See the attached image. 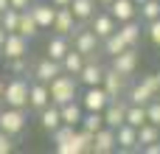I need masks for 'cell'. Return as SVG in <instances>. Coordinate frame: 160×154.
<instances>
[{
	"instance_id": "obj_31",
	"label": "cell",
	"mask_w": 160,
	"mask_h": 154,
	"mask_svg": "<svg viewBox=\"0 0 160 154\" xmlns=\"http://www.w3.org/2000/svg\"><path fill=\"white\" fill-rule=\"evenodd\" d=\"M138 14H141L143 22L158 20L160 17V0H143V3H138Z\"/></svg>"
},
{
	"instance_id": "obj_4",
	"label": "cell",
	"mask_w": 160,
	"mask_h": 154,
	"mask_svg": "<svg viewBox=\"0 0 160 154\" xmlns=\"http://www.w3.org/2000/svg\"><path fill=\"white\" fill-rule=\"evenodd\" d=\"M73 48L84 56V59H96V53L101 51V39L90 31V28H79L73 34Z\"/></svg>"
},
{
	"instance_id": "obj_14",
	"label": "cell",
	"mask_w": 160,
	"mask_h": 154,
	"mask_svg": "<svg viewBox=\"0 0 160 154\" xmlns=\"http://www.w3.org/2000/svg\"><path fill=\"white\" fill-rule=\"evenodd\" d=\"M101 76H104V67H101L96 59H87V62L82 65V70L76 73L79 84H84V87H96V84H101Z\"/></svg>"
},
{
	"instance_id": "obj_19",
	"label": "cell",
	"mask_w": 160,
	"mask_h": 154,
	"mask_svg": "<svg viewBox=\"0 0 160 154\" xmlns=\"http://www.w3.org/2000/svg\"><path fill=\"white\" fill-rule=\"evenodd\" d=\"M110 14L115 17V22H127V20H135L138 17V6L132 0H112L110 6Z\"/></svg>"
},
{
	"instance_id": "obj_21",
	"label": "cell",
	"mask_w": 160,
	"mask_h": 154,
	"mask_svg": "<svg viewBox=\"0 0 160 154\" xmlns=\"http://www.w3.org/2000/svg\"><path fill=\"white\" fill-rule=\"evenodd\" d=\"M118 34L124 36V42L129 45V48H135L138 42H141V22H138V17L135 20H127V22H118Z\"/></svg>"
},
{
	"instance_id": "obj_41",
	"label": "cell",
	"mask_w": 160,
	"mask_h": 154,
	"mask_svg": "<svg viewBox=\"0 0 160 154\" xmlns=\"http://www.w3.org/2000/svg\"><path fill=\"white\" fill-rule=\"evenodd\" d=\"M96 3H98V6H104V8H107V6H110V3H112V0H96Z\"/></svg>"
},
{
	"instance_id": "obj_40",
	"label": "cell",
	"mask_w": 160,
	"mask_h": 154,
	"mask_svg": "<svg viewBox=\"0 0 160 154\" xmlns=\"http://www.w3.org/2000/svg\"><path fill=\"white\" fill-rule=\"evenodd\" d=\"M8 8V0H0V11H6Z\"/></svg>"
},
{
	"instance_id": "obj_37",
	"label": "cell",
	"mask_w": 160,
	"mask_h": 154,
	"mask_svg": "<svg viewBox=\"0 0 160 154\" xmlns=\"http://www.w3.org/2000/svg\"><path fill=\"white\" fill-rule=\"evenodd\" d=\"M141 152H143V154H160V140H155V143H146Z\"/></svg>"
},
{
	"instance_id": "obj_42",
	"label": "cell",
	"mask_w": 160,
	"mask_h": 154,
	"mask_svg": "<svg viewBox=\"0 0 160 154\" xmlns=\"http://www.w3.org/2000/svg\"><path fill=\"white\" fill-rule=\"evenodd\" d=\"M3 87H6V81L0 79V101H3Z\"/></svg>"
},
{
	"instance_id": "obj_32",
	"label": "cell",
	"mask_w": 160,
	"mask_h": 154,
	"mask_svg": "<svg viewBox=\"0 0 160 154\" xmlns=\"http://www.w3.org/2000/svg\"><path fill=\"white\" fill-rule=\"evenodd\" d=\"M17 20H20V11L17 8H6V11H0V25H3V31L8 34V31H17Z\"/></svg>"
},
{
	"instance_id": "obj_22",
	"label": "cell",
	"mask_w": 160,
	"mask_h": 154,
	"mask_svg": "<svg viewBox=\"0 0 160 154\" xmlns=\"http://www.w3.org/2000/svg\"><path fill=\"white\" fill-rule=\"evenodd\" d=\"M59 115H62V123H70V126H79V121H82L84 109H82L79 98H73V101H68V104H62V107H59Z\"/></svg>"
},
{
	"instance_id": "obj_29",
	"label": "cell",
	"mask_w": 160,
	"mask_h": 154,
	"mask_svg": "<svg viewBox=\"0 0 160 154\" xmlns=\"http://www.w3.org/2000/svg\"><path fill=\"white\" fill-rule=\"evenodd\" d=\"M79 126H82L84 132H93V135H96V132L104 126V115H101V112H90V109H84V115H82Z\"/></svg>"
},
{
	"instance_id": "obj_18",
	"label": "cell",
	"mask_w": 160,
	"mask_h": 154,
	"mask_svg": "<svg viewBox=\"0 0 160 154\" xmlns=\"http://www.w3.org/2000/svg\"><path fill=\"white\" fill-rule=\"evenodd\" d=\"M28 11H31L34 22H37V25H39V31H42V28H51L53 14H56V6L51 8V3H31V6H28Z\"/></svg>"
},
{
	"instance_id": "obj_24",
	"label": "cell",
	"mask_w": 160,
	"mask_h": 154,
	"mask_svg": "<svg viewBox=\"0 0 160 154\" xmlns=\"http://www.w3.org/2000/svg\"><path fill=\"white\" fill-rule=\"evenodd\" d=\"M39 123H42V129H45V132H53V129L62 123L59 107H56V104H48V107H42V109H39Z\"/></svg>"
},
{
	"instance_id": "obj_3",
	"label": "cell",
	"mask_w": 160,
	"mask_h": 154,
	"mask_svg": "<svg viewBox=\"0 0 160 154\" xmlns=\"http://www.w3.org/2000/svg\"><path fill=\"white\" fill-rule=\"evenodd\" d=\"M25 123H28V118H25V109H17V107H6V109L0 112V129H3L6 135H11V137L22 135Z\"/></svg>"
},
{
	"instance_id": "obj_10",
	"label": "cell",
	"mask_w": 160,
	"mask_h": 154,
	"mask_svg": "<svg viewBox=\"0 0 160 154\" xmlns=\"http://www.w3.org/2000/svg\"><path fill=\"white\" fill-rule=\"evenodd\" d=\"M101 87L110 98H124L127 93V76L115 73L112 67H104V76H101Z\"/></svg>"
},
{
	"instance_id": "obj_11",
	"label": "cell",
	"mask_w": 160,
	"mask_h": 154,
	"mask_svg": "<svg viewBox=\"0 0 160 154\" xmlns=\"http://www.w3.org/2000/svg\"><path fill=\"white\" fill-rule=\"evenodd\" d=\"M107 101H110V95L104 93L101 84H96V87H84V95L79 98L82 109H90V112H101V109L107 107Z\"/></svg>"
},
{
	"instance_id": "obj_15",
	"label": "cell",
	"mask_w": 160,
	"mask_h": 154,
	"mask_svg": "<svg viewBox=\"0 0 160 154\" xmlns=\"http://www.w3.org/2000/svg\"><path fill=\"white\" fill-rule=\"evenodd\" d=\"M48 104H51L48 84H42V81H37V79H34V84H28V109L39 112V109H42V107H48Z\"/></svg>"
},
{
	"instance_id": "obj_25",
	"label": "cell",
	"mask_w": 160,
	"mask_h": 154,
	"mask_svg": "<svg viewBox=\"0 0 160 154\" xmlns=\"http://www.w3.org/2000/svg\"><path fill=\"white\" fill-rule=\"evenodd\" d=\"M17 34H22V36H28V39H34L37 34H39V25L34 22V17H31V11L25 8V11H20V20H17Z\"/></svg>"
},
{
	"instance_id": "obj_46",
	"label": "cell",
	"mask_w": 160,
	"mask_h": 154,
	"mask_svg": "<svg viewBox=\"0 0 160 154\" xmlns=\"http://www.w3.org/2000/svg\"><path fill=\"white\" fill-rule=\"evenodd\" d=\"M158 79H160V70H158Z\"/></svg>"
},
{
	"instance_id": "obj_44",
	"label": "cell",
	"mask_w": 160,
	"mask_h": 154,
	"mask_svg": "<svg viewBox=\"0 0 160 154\" xmlns=\"http://www.w3.org/2000/svg\"><path fill=\"white\" fill-rule=\"evenodd\" d=\"M132 3H135V6H138V3H143V0H132Z\"/></svg>"
},
{
	"instance_id": "obj_12",
	"label": "cell",
	"mask_w": 160,
	"mask_h": 154,
	"mask_svg": "<svg viewBox=\"0 0 160 154\" xmlns=\"http://www.w3.org/2000/svg\"><path fill=\"white\" fill-rule=\"evenodd\" d=\"M90 31H93L98 39H104V36H110L112 31H118V22H115V17H112L110 11H96V14L90 17Z\"/></svg>"
},
{
	"instance_id": "obj_13",
	"label": "cell",
	"mask_w": 160,
	"mask_h": 154,
	"mask_svg": "<svg viewBox=\"0 0 160 154\" xmlns=\"http://www.w3.org/2000/svg\"><path fill=\"white\" fill-rule=\"evenodd\" d=\"M110 152H115V129H110V126H101V129L93 135L90 154H110Z\"/></svg>"
},
{
	"instance_id": "obj_5",
	"label": "cell",
	"mask_w": 160,
	"mask_h": 154,
	"mask_svg": "<svg viewBox=\"0 0 160 154\" xmlns=\"http://www.w3.org/2000/svg\"><path fill=\"white\" fill-rule=\"evenodd\" d=\"M152 98H158V73L155 76H143L132 90H129V104H149Z\"/></svg>"
},
{
	"instance_id": "obj_38",
	"label": "cell",
	"mask_w": 160,
	"mask_h": 154,
	"mask_svg": "<svg viewBox=\"0 0 160 154\" xmlns=\"http://www.w3.org/2000/svg\"><path fill=\"white\" fill-rule=\"evenodd\" d=\"M53 6H70V0H51Z\"/></svg>"
},
{
	"instance_id": "obj_8",
	"label": "cell",
	"mask_w": 160,
	"mask_h": 154,
	"mask_svg": "<svg viewBox=\"0 0 160 154\" xmlns=\"http://www.w3.org/2000/svg\"><path fill=\"white\" fill-rule=\"evenodd\" d=\"M112 59V70L115 73H121V76H135V70H138V51L135 48H124L121 53H115V56H110Z\"/></svg>"
},
{
	"instance_id": "obj_9",
	"label": "cell",
	"mask_w": 160,
	"mask_h": 154,
	"mask_svg": "<svg viewBox=\"0 0 160 154\" xmlns=\"http://www.w3.org/2000/svg\"><path fill=\"white\" fill-rule=\"evenodd\" d=\"M127 104H129V101H124V98H110L107 107L101 109V115H104V126L118 129V126L124 123V118H127Z\"/></svg>"
},
{
	"instance_id": "obj_17",
	"label": "cell",
	"mask_w": 160,
	"mask_h": 154,
	"mask_svg": "<svg viewBox=\"0 0 160 154\" xmlns=\"http://www.w3.org/2000/svg\"><path fill=\"white\" fill-rule=\"evenodd\" d=\"M62 73V65L56 62V59H51V56H45V59H39L37 65H34V79L37 81H42V84H48L53 76H59Z\"/></svg>"
},
{
	"instance_id": "obj_33",
	"label": "cell",
	"mask_w": 160,
	"mask_h": 154,
	"mask_svg": "<svg viewBox=\"0 0 160 154\" xmlns=\"http://www.w3.org/2000/svg\"><path fill=\"white\" fill-rule=\"evenodd\" d=\"M146 121L155 123V126H160V98H152L146 104Z\"/></svg>"
},
{
	"instance_id": "obj_20",
	"label": "cell",
	"mask_w": 160,
	"mask_h": 154,
	"mask_svg": "<svg viewBox=\"0 0 160 154\" xmlns=\"http://www.w3.org/2000/svg\"><path fill=\"white\" fill-rule=\"evenodd\" d=\"M96 0H70V11H73V17H76V22L82 25V22H90V17L96 14Z\"/></svg>"
},
{
	"instance_id": "obj_16",
	"label": "cell",
	"mask_w": 160,
	"mask_h": 154,
	"mask_svg": "<svg viewBox=\"0 0 160 154\" xmlns=\"http://www.w3.org/2000/svg\"><path fill=\"white\" fill-rule=\"evenodd\" d=\"M115 149L121 152H138V129L129 123H121L115 129Z\"/></svg>"
},
{
	"instance_id": "obj_30",
	"label": "cell",
	"mask_w": 160,
	"mask_h": 154,
	"mask_svg": "<svg viewBox=\"0 0 160 154\" xmlns=\"http://www.w3.org/2000/svg\"><path fill=\"white\" fill-rule=\"evenodd\" d=\"M155 140H160L158 126H155V123H149V121H146V123H141V126H138V152H141L146 143H155Z\"/></svg>"
},
{
	"instance_id": "obj_6",
	"label": "cell",
	"mask_w": 160,
	"mask_h": 154,
	"mask_svg": "<svg viewBox=\"0 0 160 154\" xmlns=\"http://www.w3.org/2000/svg\"><path fill=\"white\" fill-rule=\"evenodd\" d=\"M51 28H53L56 34H62V36H73V34L79 31V22H76V17H73V11H70L68 6H56V14H53Z\"/></svg>"
},
{
	"instance_id": "obj_43",
	"label": "cell",
	"mask_w": 160,
	"mask_h": 154,
	"mask_svg": "<svg viewBox=\"0 0 160 154\" xmlns=\"http://www.w3.org/2000/svg\"><path fill=\"white\" fill-rule=\"evenodd\" d=\"M158 98H160V79H158Z\"/></svg>"
},
{
	"instance_id": "obj_27",
	"label": "cell",
	"mask_w": 160,
	"mask_h": 154,
	"mask_svg": "<svg viewBox=\"0 0 160 154\" xmlns=\"http://www.w3.org/2000/svg\"><path fill=\"white\" fill-rule=\"evenodd\" d=\"M68 48H70V42H68V36H62V34H56L53 39H48V56L56 59V62H62V56L68 53Z\"/></svg>"
},
{
	"instance_id": "obj_28",
	"label": "cell",
	"mask_w": 160,
	"mask_h": 154,
	"mask_svg": "<svg viewBox=\"0 0 160 154\" xmlns=\"http://www.w3.org/2000/svg\"><path fill=\"white\" fill-rule=\"evenodd\" d=\"M124 123H129V126H141V123H146V104H127V118H124Z\"/></svg>"
},
{
	"instance_id": "obj_1",
	"label": "cell",
	"mask_w": 160,
	"mask_h": 154,
	"mask_svg": "<svg viewBox=\"0 0 160 154\" xmlns=\"http://www.w3.org/2000/svg\"><path fill=\"white\" fill-rule=\"evenodd\" d=\"M48 93H51V104L62 107V104L79 98V79L70 73H59L48 81Z\"/></svg>"
},
{
	"instance_id": "obj_23",
	"label": "cell",
	"mask_w": 160,
	"mask_h": 154,
	"mask_svg": "<svg viewBox=\"0 0 160 154\" xmlns=\"http://www.w3.org/2000/svg\"><path fill=\"white\" fill-rule=\"evenodd\" d=\"M84 62H87V59H84V56H82L76 48H68V53L62 56V62H59V65H62V73L76 76V73L82 70V65H84Z\"/></svg>"
},
{
	"instance_id": "obj_7",
	"label": "cell",
	"mask_w": 160,
	"mask_h": 154,
	"mask_svg": "<svg viewBox=\"0 0 160 154\" xmlns=\"http://www.w3.org/2000/svg\"><path fill=\"white\" fill-rule=\"evenodd\" d=\"M28 36H22V34H17V31H8L6 34V39H3V48H0V53L6 56V59H17V56H28Z\"/></svg>"
},
{
	"instance_id": "obj_39",
	"label": "cell",
	"mask_w": 160,
	"mask_h": 154,
	"mask_svg": "<svg viewBox=\"0 0 160 154\" xmlns=\"http://www.w3.org/2000/svg\"><path fill=\"white\" fill-rule=\"evenodd\" d=\"M3 39H6V31H3V25H0V48H3Z\"/></svg>"
},
{
	"instance_id": "obj_45",
	"label": "cell",
	"mask_w": 160,
	"mask_h": 154,
	"mask_svg": "<svg viewBox=\"0 0 160 154\" xmlns=\"http://www.w3.org/2000/svg\"><path fill=\"white\" fill-rule=\"evenodd\" d=\"M158 135H160V126H158Z\"/></svg>"
},
{
	"instance_id": "obj_26",
	"label": "cell",
	"mask_w": 160,
	"mask_h": 154,
	"mask_svg": "<svg viewBox=\"0 0 160 154\" xmlns=\"http://www.w3.org/2000/svg\"><path fill=\"white\" fill-rule=\"evenodd\" d=\"M124 48H129V45L124 42V36H121L118 31H112L110 36H104V39H101V51H104L107 56H115V53H121Z\"/></svg>"
},
{
	"instance_id": "obj_36",
	"label": "cell",
	"mask_w": 160,
	"mask_h": 154,
	"mask_svg": "<svg viewBox=\"0 0 160 154\" xmlns=\"http://www.w3.org/2000/svg\"><path fill=\"white\" fill-rule=\"evenodd\" d=\"M31 3H34V0H8V6H11V8H17V11H25Z\"/></svg>"
},
{
	"instance_id": "obj_34",
	"label": "cell",
	"mask_w": 160,
	"mask_h": 154,
	"mask_svg": "<svg viewBox=\"0 0 160 154\" xmlns=\"http://www.w3.org/2000/svg\"><path fill=\"white\" fill-rule=\"evenodd\" d=\"M146 36H149V42H152L155 48H160V17L146 22Z\"/></svg>"
},
{
	"instance_id": "obj_2",
	"label": "cell",
	"mask_w": 160,
	"mask_h": 154,
	"mask_svg": "<svg viewBox=\"0 0 160 154\" xmlns=\"http://www.w3.org/2000/svg\"><path fill=\"white\" fill-rule=\"evenodd\" d=\"M3 101L6 107H17V109H28V79L17 76L3 87Z\"/></svg>"
},
{
	"instance_id": "obj_35",
	"label": "cell",
	"mask_w": 160,
	"mask_h": 154,
	"mask_svg": "<svg viewBox=\"0 0 160 154\" xmlns=\"http://www.w3.org/2000/svg\"><path fill=\"white\" fill-rule=\"evenodd\" d=\"M11 149H14V137H11V135H6V132L0 129V154H8Z\"/></svg>"
}]
</instances>
